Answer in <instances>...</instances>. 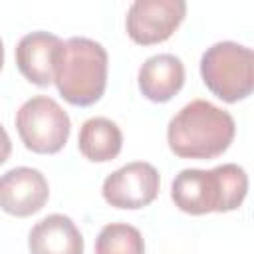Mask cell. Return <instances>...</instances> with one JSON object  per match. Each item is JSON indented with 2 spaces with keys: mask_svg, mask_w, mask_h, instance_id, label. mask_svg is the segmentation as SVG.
<instances>
[{
  "mask_svg": "<svg viewBox=\"0 0 254 254\" xmlns=\"http://www.w3.org/2000/svg\"><path fill=\"white\" fill-rule=\"evenodd\" d=\"M143 97L153 103L171 101L185 85V64L175 54H155L147 58L137 73Z\"/></svg>",
  "mask_w": 254,
  "mask_h": 254,
  "instance_id": "obj_10",
  "label": "cell"
},
{
  "mask_svg": "<svg viewBox=\"0 0 254 254\" xmlns=\"http://www.w3.org/2000/svg\"><path fill=\"white\" fill-rule=\"evenodd\" d=\"M95 254H145V240L139 228L127 222L105 224L95 238Z\"/></svg>",
  "mask_w": 254,
  "mask_h": 254,
  "instance_id": "obj_13",
  "label": "cell"
},
{
  "mask_svg": "<svg viewBox=\"0 0 254 254\" xmlns=\"http://www.w3.org/2000/svg\"><path fill=\"white\" fill-rule=\"evenodd\" d=\"M187 16L183 0H135L125 16L127 36L139 46L167 42Z\"/></svg>",
  "mask_w": 254,
  "mask_h": 254,
  "instance_id": "obj_7",
  "label": "cell"
},
{
  "mask_svg": "<svg viewBox=\"0 0 254 254\" xmlns=\"http://www.w3.org/2000/svg\"><path fill=\"white\" fill-rule=\"evenodd\" d=\"M107 50L83 36H73L56 52L54 83L60 95L75 107H89L101 99L107 87Z\"/></svg>",
  "mask_w": 254,
  "mask_h": 254,
  "instance_id": "obj_3",
  "label": "cell"
},
{
  "mask_svg": "<svg viewBox=\"0 0 254 254\" xmlns=\"http://www.w3.org/2000/svg\"><path fill=\"white\" fill-rule=\"evenodd\" d=\"M4 67V44H2V38H0V71Z\"/></svg>",
  "mask_w": 254,
  "mask_h": 254,
  "instance_id": "obj_15",
  "label": "cell"
},
{
  "mask_svg": "<svg viewBox=\"0 0 254 254\" xmlns=\"http://www.w3.org/2000/svg\"><path fill=\"white\" fill-rule=\"evenodd\" d=\"M77 149L91 163H109L123 149V133L107 117H89L79 127Z\"/></svg>",
  "mask_w": 254,
  "mask_h": 254,
  "instance_id": "obj_12",
  "label": "cell"
},
{
  "mask_svg": "<svg viewBox=\"0 0 254 254\" xmlns=\"http://www.w3.org/2000/svg\"><path fill=\"white\" fill-rule=\"evenodd\" d=\"M50 198V185L34 167H14L0 175V208L16 218L40 212Z\"/></svg>",
  "mask_w": 254,
  "mask_h": 254,
  "instance_id": "obj_8",
  "label": "cell"
},
{
  "mask_svg": "<svg viewBox=\"0 0 254 254\" xmlns=\"http://www.w3.org/2000/svg\"><path fill=\"white\" fill-rule=\"evenodd\" d=\"M83 236L75 222L60 212L38 220L28 232L30 254H83Z\"/></svg>",
  "mask_w": 254,
  "mask_h": 254,
  "instance_id": "obj_11",
  "label": "cell"
},
{
  "mask_svg": "<svg viewBox=\"0 0 254 254\" xmlns=\"http://www.w3.org/2000/svg\"><path fill=\"white\" fill-rule=\"evenodd\" d=\"M206 89L224 103H238L254 91V52L238 42H216L200 58Z\"/></svg>",
  "mask_w": 254,
  "mask_h": 254,
  "instance_id": "obj_4",
  "label": "cell"
},
{
  "mask_svg": "<svg viewBox=\"0 0 254 254\" xmlns=\"http://www.w3.org/2000/svg\"><path fill=\"white\" fill-rule=\"evenodd\" d=\"M14 123L24 147L38 155L60 153L71 133L69 115L48 95L26 99L16 111Z\"/></svg>",
  "mask_w": 254,
  "mask_h": 254,
  "instance_id": "obj_5",
  "label": "cell"
},
{
  "mask_svg": "<svg viewBox=\"0 0 254 254\" xmlns=\"http://www.w3.org/2000/svg\"><path fill=\"white\" fill-rule=\"evenodd\" d=\"M10 153H12V141H10V135L4 129V125L0 123V165H4L8 161Z\"/></svg>",
  "mask_w": 254,
  "mask_h": 254,
  "instance_id": "obj_14",
  "label": "cell"
},
{
  "mask_svg": "<svg viewBox=\"0 0 254 254\" xmlns=\"http://www.w3.org/2000/svg\"><path fill=\"white\" fill-rule=\"evenodd\" d=\"M236 135L234 117L206 99L183 105L167 125V143L181 159L208 161L228 151Z\"/></svg>",
  "mask_w": 254,
  "mask_h": 254,
  "instance_id": "obj_1",
  "label": "cell"
},
{
  "mask_svg": "<svg viewBox=\"0 0 254 254\" xmlns=\"http://www.w3.org/2000/svg\"><path fill=\"white\" fill-rule=\"evenodd\" d=\"M62 42L60 36L44 30L22 36L16 46V65L20 73L38 87L54 83V60Z\"/></svg>",
  "mask_w": 254,
  "mask_h": 254,
  "instance_id": "obj_9",
  "label": "cell"
},
{
  "mask_svg": "<svg viewBox=\"0 0 254 254\" xmlns=\"http://www.w3.org/2000/svg\"><path fill=\"white\" fill-rule=\"evenodd\" d=\"M161 187V177L155 165L147 161H133L105 177L101 185L103 200L121 210H139L149 206Z\"/></svg>",
  "mask_w": 254,
  "mask_h": 254,
  "instance_id": "obj_6",
  "label": "cell"
},
{
  "mask_svg": "<svg viewBox=\"0 0 254 254\" xmlns=\"http://www.w3.org/2000/svg\"><path fill=\"white\" fill-rule=\"evenodd\" d=\"M248 194V175L236 163L214 169H183L171 183L175 206L190 216L232 212Z\"/></svg>",
  "mask_w": 254,
  "mask_h": 254,
  "instance_id": "obj_2",
  "label": "cell"
}]
</instances>
